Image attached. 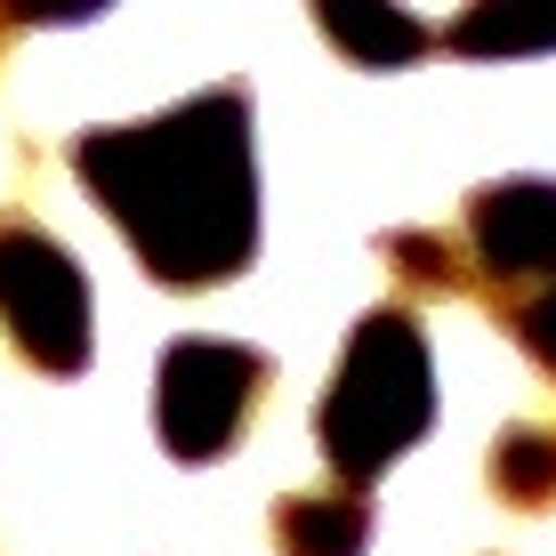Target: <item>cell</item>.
<instances>
[{
    "instance_id": "6da1fadb",
    "label": "cell",
    "mask_w": 556,
    "mask_h": 556,
    "mask_svg": "<svg viewBox=\"0 0 556 556\" xmlns=\"http://www.w3.org/2000/svg\"><path fill=\"white\" fill-rule=\"evenodd\" d=\"M73 178L122 226V242L162 291H218L258 258V153L251 98L235 81L73 138Z\"/></svg>"
},
{
    "instance_id": "7a4b0ae2",
    "label": "cell",
    "mask_w": 556,
    "mask_h": 556,
    "mask_svg": "<svg viewBox=\"0 0 556 556\" xmlns=\"http://www.w3.org/2000/svg\"><path fill=\"white\" fill-rule=\"evenodd\" d=\"M435 419V363H428V339L404 306H371L355 323L348 355H339L331 388H323V412H315V444L331 459V476L348 492L379 484V476L404 459Z\"/></svg>"
},
{
    "instance_id": "3957f363",
    "label": "cell",
    "mask_w": 556,
    "mask_h": 556,
    "mask_svg": "<svg viewBox=\"0 0 556 556\" xmlns=\"http://www.w3.org/2000/svg\"><path fill=\"white\" fill-rule=\"evenodd\" d=\"M0 331L49 379L89 371V275L25 210H0Z\"/></svg>"
},
{
    "instance_id": "277c9868",
    "label": "cell",
    "mask_w": 556,
    "mask_h": 556,
    "mask_svg": "<svg viewBox=\"0 0 556 556\" xmlns=\"http://www.w3.org/2000/svg\"><path fill=\"white\" fill-rule=\"evenodd\" d=\"M275 363L242 339H169L162 371H153V428H162L169 459L202 468V459L235 452V435L258 419Z\"/></svg>"
},
{
    "instance_id": "5b68a950",
    "label": "cell",
    "mask_w": 556,
    "mask_h": 556,
    "mask_svg": "<svg viewBox=\"0 0 556 556\" xmlns=\"http://www.w3.org/2000/svg\"><path fill=\"white\" fill-rule=\"evenodd\" d=\"M459 242L484 282V299L508 315V291L556 282V178H492L459 210Z\"/></svg>"
},
{
    "instance_id": "8992f818",
    "label": "cell",
    "mask_w": 556,
    "mask_h": 556,
    "mask_svg": "<svg viewBox=\"0 0 556 556\" xmlns=\"http://www.w3.org/2000/svg\"><path fill=\"white\" fill-rule=\"evenodd\" d=\"M275 548L282 556H363L371 548V501L348 492V484L282 492L275 501Z\"/></svg>"
},
{
    "instance_id": "52a82bcc",
    "label": "cell",
    "mask_w": 556,
    "mask_h": 556,
    "mask_svg": "<svg viewBox=\"0 0 556 556\" xmlns=\"http://www.w3.org/2000/svg\"><path fill=\"white\" fill-rule=\"evenodd\" d=\"M315 25H323V41H339L348 65H363V73H395V65H412V56L435 49V25H419L404 9H348V0H323Z\"/></svg>"
},
{
    "instance_id": "ba28073f",
    "label": "cell",
    "mask_w": 556,
    "mask_h": 556,
    "mask_svg": "<svg viewBox=\"0 0 556 556\" xmlns=\"http://www.w3.org/2000/svg\"><path fill=\"white\" fill-rule=\"evenodd\" d=\"M484 484L508 508H556V419H516L492 435Z\"/></svg>"
},
{
    "instance_id": "9c48e42d",
    "label": "cell",
    "mask_w": 556,
    "mask_h": 556,
    "mask_svg": "<svg viewBox=\"0 0 556 556\" xmlns=\"http://www.w3.org/2000/svg\"><path fill=\"white\" fill-rule=\"evenodd\" d=\"M379 258H388V275L419 299H484V282H476V266H468V242L435 235V226H395V235L379 242Z\"/></svg>"
},
{
    "instance_id": "30bf717a",
    "label": "cell",
    "mask_w": 556,
    "mask_h": 556,
    "mask_svg": "<svg viewBox=\"0 0 556 556\" xmlns=\"http://www.w3.org/2000/svg\"><path fill=\"white\" fill-rule=\"evenodd\" d=\"M435 49H459V56H532V49H556V9L548 16H525V9L484 0V9L435 25Z\"/></svg>"
},
{
    "instance_id": "8fae6325",
    "label": "cell",
    "mask_w": 556,
    "mask_h": 556,
    "mask_svg": "<svg viewBox=\"0 0 556 556\" xmlns=\"http://www.w3.org/2000/svg\"><path fill=\"white\" fill-rule=\"evenodd\" d=\"M508 339H516V348H525L532 363H541L548 379H556V282L508 306Z\"/></svg>"
},
{
    "instance_id": "7c38bea8",
    "label": "cell",
    "mask_w": 556,
    "mask_h": 556,
    "mask_svg": "<svg viewBox=\"0 0 556 556\" xmlns=\"http://www.w3.org/2000/svg\"><path fill=\"white\" fill-rule=\"evenodd\" d=\"M16 25H33V16H0V41H9V33H16Z\"/></svg>"
}]
</instances>
